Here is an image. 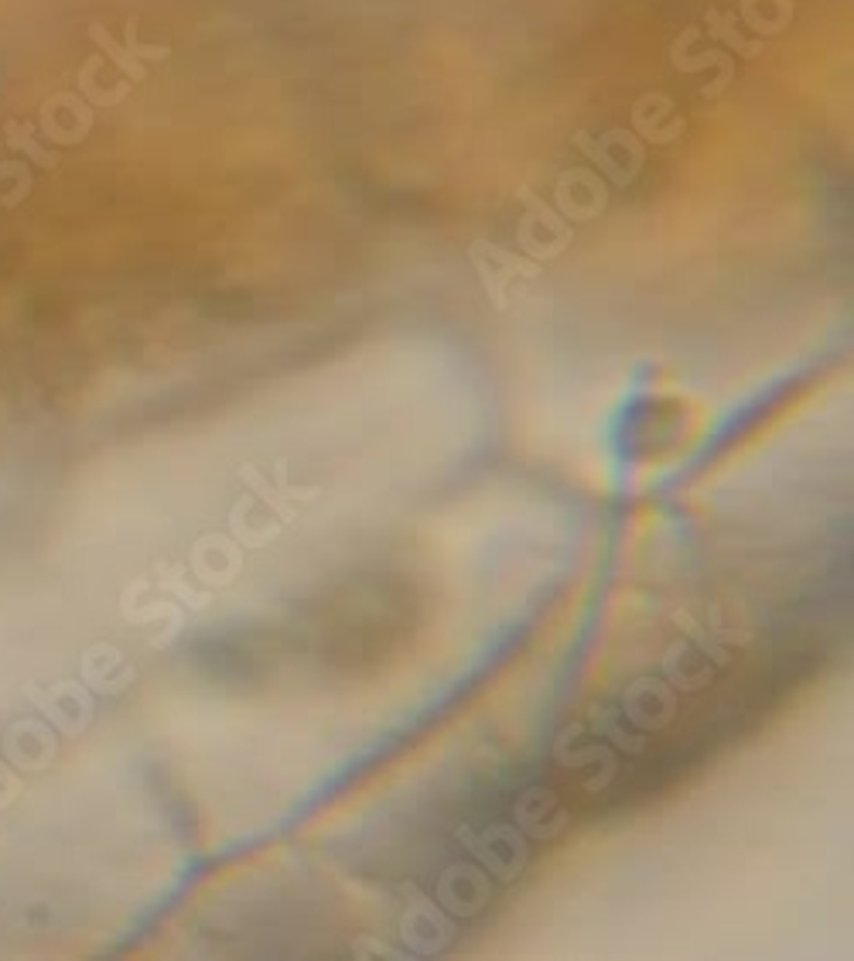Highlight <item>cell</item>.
<instances>
[{"label": "cell", "instance_id": "7a4b0ae2", "mask_svg": "<svg viewBox=\"0 0 854 961\" xmlns=\"http://www.w3.org/2000/svg\"><path fill=\"white\" fill-rule=\"evenodd\" d=\"M4 134H8V148H11V151H24L27 158H32L35 164H42V168H55V164H59V155H51V151H45V148L38 145V134H35L32 124L8 121V124H4Z\"/></svg>", "mask_w": 854, "mask_h": 961}, {"label": "cell", "instance_id": "6da1fadb", "mask_svg": "<svg viewBox=\"0 0 854 961\" xmlns=\"http://www.w3.org/2000/svg\"><path fill=\"white\" fill-rule=\"evenodd\" d=\"M90 38L103 48V55H109L113 62H117V69L120 72H127L130 79H145V66H140V55H164V48H140L137 42H134V27H127V45H117L109 35H106V27H100V24H93L90 27Z\"/></svg>", "mask_w": 854, "mask_h": 961}]
</instances>
